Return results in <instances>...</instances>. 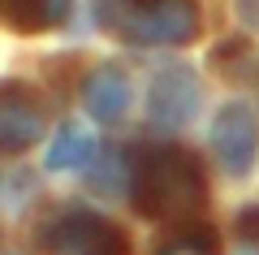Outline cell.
<instances>
[{
  "label": "cell",
  "mask_w": 259,
  "mask_h": 255,
  "mask_svg": "<svg viewBox=\"0 0 259 255\" xmlns=\"http://www.w3.org/2000/svg\"><path fill=\"white\" fill-rule=\"evenodd\" d=\"M134 203H139L143 216L156 221H190L199 216L207 199V182L203 169L190 152L182 147H151L134 160Z\"/></svg>",
  "instance_id": "6da1fadb"
},
{
  "label": "cell",
  "mask_w": 259,
  "mask_h": 255,
  "mask_svg": "<svg viewBox=\"0 0 259 255\" xmlns=\"http://www.w3.org/2000/svg\"><path fill=\"white\" fill-rule=\"evenodd\" d=\"M112 35L130 44H190L199 35L194 0H95Z\"/></svg>",
  "instance_id": "7a4b0ae2"
},
{
  "label": "cell",
  "mask_w": 259,
  "mask_h": 255,
  "mask_svg": "<svg viewBox=\"0 0 259 255\" xmlns=\"http://www.w3.org/2000/svg\"><path fill=\"white\" fill-rule=\"evenodd\" d=\"M44 242L52 255H125V234L95 212H65Z\"/></svg>",
  "instance_id": "3957f363"
},
{
  "label": "cell",
  "mask_w": 259,
  "mask_h": 255,
  "mask_svg": "<svg viewBox=\"0 0 259 255\" xmlns=\"http://www.w3.org/2000/svg\"><path fill=\"white\" fill-rule=\"evenodd\" d=\"M48 117L39 95L30 91L26 82H0V152H26L44 138Z\"/></svg>",
  "instance_id": "277c9868"
},
{
  "label": "cell",
  "mask_w": 259,
  "mask_h": 255,
  "mask_svg": "<svg viewBox=\"0 0 259 255\" xmlns=\"http://www.w3.org/2000/svg\"><path fill=\"white\" fill-rule=\"evenodd\" d=\"M212 152L229 177H246L259 156V130L246 104H225L212 121Z\"/></svg>",
  "instance_id": "5b68a950"
},
{
  "label": "cell",
  "mask_w": 259,
  "mask_h": 255,
  "mask_svg": "<svg viewBox=\"0 0 259 255\" xmlns=\"http://www.w3.org/2000/svg\"><path fill=\"white\" fill-rule=\"evenodd\" d=\"M199 78H194V69H186V65H164V69L151 78L147 87V113L156 126L164 130H177L186 126V121L199 113Z\"/></svg>",
  "instance_id": "8992f818"
},
{
  "label": "cell",
  "mask_w": 259,
  "mask_h": 255,
  "mask_svg": "<svg viewBox=\"0 0 259 255\" xmlns=\"http://www.w3.org/2000/svg\"><path fill=\"white\" fill-rule=\"evenodd\" d=\"M82 100L95 121H117L130 108V78L117 65H95L82 82Z\"/></svg>",
  "instance_id": "52a82bcc"
},
{
  "label": "cell",
  "mask_w": 259,
  "mask_h": 255,
  "mask_svg": "<svg viewBox=\"0 0 259 255\" xmlns=\"http://www.w3.org/2000/svg\"><path fill=\"white\" fill-rule=\"evenodd\" d=\"M91 160H95V134L87 126H78V121H65V126L56 130V138L48 143V156H44V164L52 173L87 169Z\"/></svg>",
  "instance_id": "ba28073f"
},
{
  "label": "cell",
  "mask_w": 259,
  "mask_h": 255,
  "mask_svg": "<svg viewBox=\"0 0 259 255\" xmlns=\"http://www.w3.org/2000/svg\"><path fill=\"white\" fill-rule=\"evenodd\" d=\"M69 5L74 0H5L13 30H22V35H39V30L61 26L69 18Z\"/></svg>",
  "instance_id": "9c48e42d"
},
{
  "label": "cell",
  "mask_w": 259,
  "mask_h": 255,
  "mask_svg": "<svg viewBox=\"0 0 259 255\" xmlns=\"http://www.w3.org/2000/svg\"><path fill=\"white\" fill-rule=\"evenodd\" d=\"M160 255H216V238L212 229H182L173 242L160 246Z\"/></svg>",
  "instance_id": "30bf717a"
},
{
  "label": "cell",
  "mask_w": 259,
  "mask_h": 255,
  "mask_svg": "<svg viewBox=\"0 0 259 255\" xmlns=\"http://www.w3.org/2000/svg\"><path fill=\"white\" fill-rule=\"evenodd\" d=\"M91 182H95V191H100V195H117L121 186H130V182H134V169L125 173V160H121V156L112 152L108 160H104L100 169H95V177H91Z\"/></svg>",
  "instance_id": "8fae6325"
},
{
  "label": "cell",
  "mask_w": 259,
  "mask_h": 255,
  "mask_svg": "<svg viewBox=\"0 0 259 255\" xmlns=\"http://www.w3.org/2000/svg\"><path fill=\"white\" fill-rule=\"evenodd\" d=\"M233 255H259V246H250V242H246V246H238Z\"/></svg>",
  "instance_id": "7c38bea8"
},
{
  "label": "cell",
  "mask_w": 259,
  "mask_h": 255,
  "mask_svg": "<svg viewBox=\"0 0 259 255\" xmlns=\"http://www.w3.org/2000/svg\"><path fill=\"white\" fill-rule=\"evenodd\" d=\"M9 255H13V251H9Z\"/></svg>",
  "instance_id": "4fadbf2b"
}]
</instances>
